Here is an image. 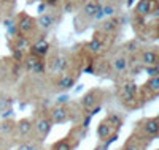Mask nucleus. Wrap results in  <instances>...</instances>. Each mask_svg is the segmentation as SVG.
<instances>
[{
  "instance_id": "nucleus-1",
  "label": "nucleus",
  "mask_w": 159,
  "mask_h": 150,
  "mask_svg": "<svg viewBox=\"0 0 159 150\" xmlns=\"http://www.w3.org/2000/svg\"><path fill=\"white\" fill-rule=\"evenodd\" d=\"M123 123H124V119L118 112L110 111L107 115H105V119H102L99 122V127H97V138H99V141L102 144H105V145H108L110 142H113L118 138Z\"/></svg>"
},
{
  "instance_id": "nucleus-2",
  "label": "nucleus",
  "mask_w": 159,
  "mask_h": 150,
  "mask_svg": "<svg viewBox=\"0 0 159 150\" xmlns=\"http://www.w3.org/2000/svg\"><path fill=\"white\" fill-rule=\"evenodd\" d=\"M116 100L123 107L129 109V111L143 106L139 93V85L132 79H124L116 85Z\"/></svg>"
},
{
  "instance_id": "nucleus-3",
  "label": "nucleus",
  "mask_w": 159,
  "mask_h": 150,
  "mask_svg": "<svg viewBox=\"0 0 159 150\" xmlns=\"http://www.w3.org/2000/svg\"><path fill=\"white\" fill-rule=\"evenodd\" d=\"M108 92L105 89H100V87H92L91 90H88L81 98H80L78 104L80 107L84 111V114H89L92 115L96 111H99L102 103L105 101V98H107Z\"/></svg>"
},
{
  "instance_id": "nucleus-4",
  "label": "nucleus",
  "mask_w": 159,
  "mask_h": 150,
  "mask_svg": "<svg viewBox=\"0 0 159 150\" xmlns=\"http://www.w3.org/2000/svg\"><path fill=\"white\" fill-rule=\"evenodd\" d=\"M132 133L151 142L153 139L157 138V134H159V117L157 115H153V117L140 119L137 123H135L134 131H132Z\"/></svg>"
},
{
  "instance_id": "nucleus-5",
  "label": "nucleus",
  "mask_w": 159,
  "mask_h": 150,
  "mask_svg": "<svg viewBox=\"0 0 159 150\" xmlns=\"http://www.w3.org/2000/svg\"><path fill=\"white\" fill-rule=\"evenodd\" d=\"M52 130V122L49 120L48 117V112L46 111H42V112H38L35 117H34V131H32V138L40 141V142H43L49 133Z\"/></svg>"
},
{
  "instance_id": "nucleus-6",
  "label": "nucleus",
  "mask_w": 159,
  "mask_h": 150,
  "mask_svg": "<svg viewBox=\"0 0 159 150\" xmlns=\"http://www.w3.org/2000/svg\"><path fill=\"white\" fill-rule=\"evenodd\" d=\"M32 131H34V117H24V119L18 120L15 125V133H13L15 144L25 141V139H30Z\"/></svg>"
},
{
  "instance_id": "nucleus-7",
  "label": "nucleus",
  "mask_w": 159,
  "mask_h": 150,
  "mask_svg": "<svg viewBox=\"0 0 159 150\" xmlns=\"http://www.w3.org/2000/svg\"><path fill=\"white\" fill-rule=\"evenodd\" d=\"M48 112V117L49 120L52 122V125H62L65 122H70V107H69V103L65 104H54L51 106L49 109H46Z\"/></svg>"
},
{
  "instance_id": "nucleus-8",
  "label": "nucleus",
  "mask_w": 159,
  "mask_h": 150,
  "mask_svg": "<svg viewBox=\"0 0 159 150\" xmlns=\"http://www.w3.org/2000/svg\"><path fill=\"white\" fill-rule=\"evenodd\" d=\"M139 93H140V100L143 104L147 101L156 100L159 95V76L150 77L142 87H139Z\"/></svg>"
},
{
  "instance_id": "nucleus-9",
  "label": "nucleus",
  "mask_w": 159,
  "mask_h": 150,
  "mask_svg": "<svg viewBox=\"0 0 159 150\" xmlns=\"http://www.w3.org/2000/svg\"><path fill=\"white\" fill-rule=\"evenodd\" d=\"M24 66L25 71L32 76H45L46 74V63L45 59H40L35 56H30L24 60Z\"/></svg>"
},
{
  "instance_id": "nucleus-10",
  "label": "nucleus",
  "mask_w": 159,
  "mask_h": 150,
  "mask_svg": "<svg viewBox=\"0 0 159 150\" xmlns=\"http://www.w3.org/2000/svg\"><path fill=\"white\" fill-rule=\"evenodd\" d=\"M67 70H70V60L64 54H59V56H56L49 62V74L52 77H57V76L64 74Z\"/></svg>"
},
{
  "instance_id": "nucleus-11",
  "label": "nucleus",
  "mask_w": 159,
  "mask_h": 150,
  "mask_svg": "<svg viewBox=\"0 0 159 150\" xmlns=\"http://www.w3.org/2000/svg\"><path fill=\"white\" fill-rule=\"evenodd\" d=\"M15 25H16V32L21 33V36L27 38V35L32 33L34 29L37 27V22H35L34 18H30V16H27V15H22Z\"/></svg>"
},
{
  "instance_id": "nucleus-12",
  "label": "nucleus",
  "mask_w": 159,
  "mask_h": 150,
  "mask_svg": "<svg viewBox=\"0 0 159 150\" xmlns=\"http://www.w3.org/2000/svg\"><path fill=\"white\" fill-rule=\"evenodd\" d=\"M148 144H150V141L140 138V136H137L134 133H130V136L126 139L121 150H147Z\"/></svg>"
},
{
  "instance_id": "nucleus-13",
  "label": "nucleus",
  "mask_w": 159,
  "mask_h": 150,
  "mask_svg": "<svg viewBox=\"0 0 159 150\" xmlns=\"http://www.w3.org/2000/svg\"><path fill=\"white\" fill-rule=\"evenodd\" d=\"M86 134H88V125H75V127L69 131L67 138H69V141H70L75 147H78L80 142L86 138Z\"/></svg>"
},
{
  "instance_id": "nucleus-14",
  "label": "nucleus",
  "mask_w": 159,
  "mask_h": 150,
  "mask_svg": "<svg viewBox=\"0 0 159 150\" xmlns=\"http://www.w3.org/2000/svg\"><path fill=\"white\" fill-rule=\"evenodd\" d=\"M111 70L115 74L118 76H123L124 73H127L129 70V59L124 56V54H119L111 60Z\"/></svg>"
},
{
  "instance_id": "nucleus-15",
  "label": "nucleus",
  "mask_w": 159,
  "mask_h": 150,
  "mask_svg": "<svg viewBox=\"0 0 159 150\" xmlns=\"http://www.w3.org/2000/svg\"><path fill=\"white\" fill-rule=\"evenodd\" d=\"M49 52V43L46 40L40 38L38 41H35L32 46H30V54L35 57H40V59H45Z\"/></svg>"
},
{
  "instance_id": "nucleus-16",
  "label": "nucleus",
  "mask_w": 159,
  "mask_h": 150,
  "mask_svg": "<svg viewBox=\"0 0 159 150\" xmlns=\"http://www.w3.org/2000/svg\"><path fill=\"white\" fill-rule=\"evenodd\" d=\"M153 11H156V0H140L135 6V13L142 18H147Z\"/></svg>"
},
{
  "instance_id": "nucleus-17",
  "label": "nucleus",
  "mask_w": 159,
  "mask_h": 150,
  "mask_svg": "<svg viewBox=\"0 0 159 150\" xmlns=\"http://www.w3.org/2000/svg\"><path fill=\"white\" fill-rule=\"evenodd\" d=\"M140 63L143 66H154V65H157V52L154 49H145L140 54Z\"/></svg>"
},
{
  "instance_id": "nucleus-18",
  "label": "nucleus",
  "mask_w": 159,
  "mask_h": 150,
  "mask_svg": "<svg viewBox=\"0 0 159 150\" xmlns=\"http://www.w3.org/2000/svg\"><path fill=\"white\" fill-rule=\"evenodd\" d=\"M15 125H16L15 120H11V119H3L2 122H0V138H11V139H13Z\"/></svg>"
},
{
  "instance_id": "nucleus-19",
  "label": "nucleus",
  "mask_w": 159,
  "mask_h": 150,
  "mask_svg": "<svg viewBox=\"0 0 159 150\" xmlns=\"http://www.w3.org/2000/svg\"><path fill=\"white\" fill-rule=\"evenodd\" d=\"M35 22H37V27H40L42 30L46 32L56 24V18L52 15H49V13H43V15H40L38 19H35Z\"/></svg>"
},
{
  "instance_id": "nucleus-20",
  "label": "nucleus",
  "mask_w": 159,
  "mask_h": 150,
  "mask_svg": "<svg viewBox=\"0 0 159 150\" xmlns=\"http://www.w3.org/2000/svg\"><path fill=\"white\" fill-rule=\"evenodd\" d=\"M16 150H43V142L30 138V139L18 142L16 144Z\"/></svg>"
},
{
  "instance_id": "nucleus-21",
  "label": "nucleus",
  "mask_w": 159,
  "mask_h": 150,
  "mask_svg": "<svg viewBox=\"0 0 159 150\" xmlns=\"http://www.w3.org/2000/svg\"><path fill=\"white\" fill-rule=\"evenodd\" d=\"M102 10V3L99 2V0H92V2H88L84 6H83V15L86 18H92L94 19V16L97 15V11Z\"/></svg>"
},
{
  "instance_id": "nucleus-22",
  "label": "nucleus",
  "mask_w": 159,
  "mask_h": 150,
  "mask_svg": "<svg viewBox=\"0 0 159 150\" xmlns=\"http://www.w3.org/2000/svg\"><path fill=\"white\" fill-rule=\"evenodd\" d=\"M11 97L7 93V92H0V115H2L5 119V112H7V109L8 111H11Z\"/></svg>"
},
{
  "instance_id": "nucleus-23",
  "label": "nucleus",
  "mask_w": 159,
  "mask_h": 150,
  "mask_svg": "<svg viewBox=\"0 0 159 150\" xmlns=\"http://www.w3.org/2000/svg\"><path fill=\"white\" fill-rule=\"evenodd\" d=\"M75 148L76 147L69 141L67 136L62 138V139H59V141H56V142H52L51 147H49V150H75Z\"/></svg>"
},
{
  "instance_id": "nucleus-24",
  "label": "nucleus",
  "mask_w": 159,
  "mask_h": 150,
  "mask_svg": "<svg viewBox=\"0 0 159 150\" xmlns=\"http://www.w3.org/2000/svg\"><path fill=\"white\" fill-rule=\"evenodd\" d=\"M103 48H105V43H103V40L97 35H94V38L91 40V41L88 43V49L92 52V54H100L102 51H103Z\"/></svg>"
},
{
  "instance_id": "nucleus-25",
  "label": "nucleus",
  "mask_w": 159,
  "mask_h": 150,
  "mask_svg": "<svg viewBox=\"0 0 159 150\" xmlns=\"http://www.w3.org/2000/svg\"><path fill=\"white\" fill-rule=\"evenodd\" d=\"M116 29H118V21L116 19H108V21H105L102 24V30H103V33H107V35L113 33Z\"/></svg>"
},
{
  "instance_id": "nucleus-26",
  "label": "nucleus",
  "mask_w": 159,
  "mask_h": 150,
  "mask_svg": "<svg viewBox=\"0 0 159 150\" xmlns=\"http://www.w3.org/2000/svg\"><path fill=\"white\" fill-rule=\"evenodd\" d=\"M116 13V8L113 5H102V16L103 18H111Z\"/></svg>"
},
{
  "instance_id": "nucleus-27",
  "label": "nucleus",
  "mask_w": 159,
  "mask_h": 150,
  "mask_svg": "<svg viewBox=\"0 0 159 150\" xmlns=\"http://www.w3.org/2000/svg\"><path fill=\"white\" fill-rule=\"evenodd\" d=\"M145 73H147L150 77H154V76H157V74H159L157 65H154V66H145Z\"/></svg>"
},
{
  "instance_id": "nucleus-28",
  "label": "nucleus",
  "mask_w": 159,
  "mask_h": 150,
  "mask_svg": "<svg viewBox=\"0 0 159 150\" xmlns=\"http://www.w3.org/2000/svg\"><path fill=\"white\" fill-rule=\"evenodd\" d=\"M137 49H139V43L134 41V40L126 44V51H129V52H137Z\"/></svg>"
},
{
  "instance_id": "nucleus-29",
  "label": "nucleus",
  "mask_w": 159,
  "mask_h": 150,
  "mask_svg": "<svg viewBox=\"0 0 159 150\" xmlns=\"http://www.w3.org/2000/svg\"><path fill=\"white\" fill-rule=\"evenodd\" d=\"M59 0H45V5H56Z\"/></svg>"
},
{
  "instance_id": "nucleus-30",
  "label": "nucleus",
  "mask_w": 159,
  "mask_h": 150,
  "mask_svg": "<svg viewBox=\"0 0 159 150\" xmlns=\"http://www.w3.org/2000/svg\"><path fill=\"white\" fill-rule=\"evenodd\" d=\"M89 2H92V0H89Z\"/></svg>"
}]
</instances>
